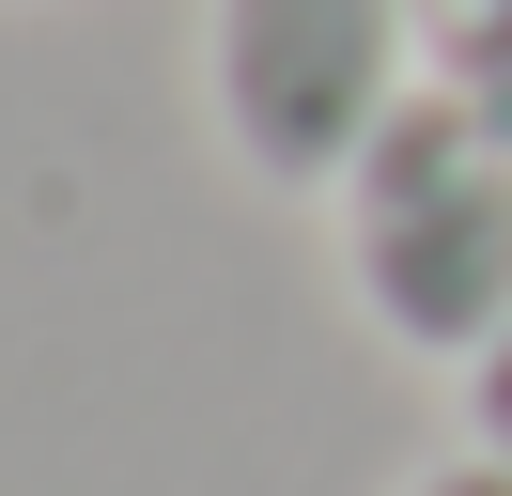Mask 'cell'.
I'll return each instance as SVG.
<instances>
[{"mask_svg":"<svg viewBox=\"0 0 512 496\" xmlns=\"http://www.w3.org/2000/svg\"><path fill=\"white\" fill-rule=\"evenodd\" d=\"M326 202H342L357 310H373L404 357H450V372H466L481 341L512 326V109L419 78Z\"/></svg>","mask_w":512,"mask_h":496,"instance_id":"6da1fadb","label":"cell"},{"mask_svg":"<svg viewBox=\"0 0 512 496\" xmlns=\"http://www.w3.org/2000/svg\"><path fill=\"white\" fill-rule=\"evenodd\" d=\"M202 93L218 140L264 186H342L373 155V124L419 93V16L404 0H218L202 16Z\"/></svg>","mask_w":512,"mask_h":496,"instance_id":"7a4b0ae2","label":"cell"},{"mask_svg":"<svg viewBox=\"0 0 512 496\" xmlns=\"http://www.w3.org/2000/svg\"><path fill=\"white\" fill-rule=\"evenodd\" d=\"M404 16H419V78L435 93L512 109V0H404Z\"/></svg>","mask_w":512,"mask_h":496,"instance_id":"3957f363","label":"cell"},{"mask_svg":"<svg viewBox=\"0 0 512 496\" xmlns=\"http://www.w3.org/2000/svg\"><path fill=\"white\" fill-rule=\"evenodd\" d=\"M466 434H481V450L512 465V326H497V341L466 357Z\"/></svg>","mask_w":512,"mask_h":496,"instance_id":"277c9868","label":"cell"},{"mask_svg":"<svg viewBox=\"0 0 512 496\" xmlns=\"http://www.w3.org/2000/svg\"><path fill=\"white\" fill-rule=\"evenodd\" d=\"M404 496H512V465H497V450H450V465H419Z\"/></svg>","mask_w":512,"mask_h":496,"instance_id":"5b68a950","label":"cell"}]
</instances>
